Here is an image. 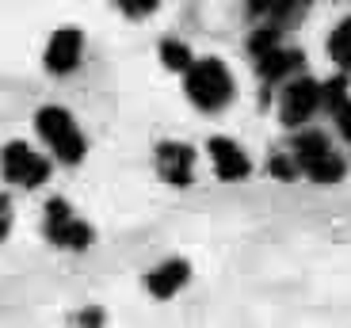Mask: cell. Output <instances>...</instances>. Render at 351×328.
I'll use <instances>...</instances> for the list:
<instances>
[{
    "mask_svg": "<svg viewBox=\"0 0 351 328\" xmlns=\"http://www.w3.org/2000/svg\"><path fill=\"white\" fill-rule=\"evenodd\" d=\"M321 99H325L328 115L336 118L340 134H343V138H351V96H348V84H343V80L325 84V88H321Z\"/></svg>",
    "mask_w": 351,
    "mask_h": 328,
    "instance_id": "obj_12",
    "label": "cell"
},
{
    "mask_svg": "<svg viewBox=\"0 0 351 328\" xmlns=\"http://www.w3.org/2000/svg\"><path fill=\"white\" fill-rule=\"evenodd\" d=\"M160 58H165L168 69H187V65H191V50H187L184 42H176V38H168V42L160 46Z\"/></svg>",
    "mask_w": 351,
    "mask_h": 328,
    "instance_id": "obj_14",
    "label": "cell"
},
{
    "mask_svg": "<svg viewBox=\"0 0 351 328\" xmlns=\"http://www.w3.org/2000/svg\"><path fill=\"white\" fill-rule=\"evenodd\" d=\"M187 275H191V267H187L184 260H168L157 271H149L145 286H149V294H157V298H172V294L187 283Z\"/></svg>",
    "mask_w": 351,
    "mask_h": 328,
    "instance_id": "obj_11",
    "label": "cell"
},
{
    "mask_svg": "<svg viewBox=\"0 0 351 328\" xmlns=\"http://www.w3.org/2000/svg\"><path fill=\"white\" fill-rule=\"evenodd\" d=\"M184 73H187V96H191L195 107H202V111H218V107L229 103V96H233V80H229V69L218 62V58L191 62Z\"/></svg>",
    "mask_w": 351,
    "mask_h": 328,
    "instance_id": "obj_1",
    "label": "cell"
},
{
    "mask_svg": "<svg viewBox=\"0 0 351 328\" xmlns=\"http://www.w3.org/2000/svg\"><path fill=\"white\" fill-rule=\"evenodd\" d=\"M0 168H4V179H12V184H19V187H38V184H46V176H50L46 157H38V153L31 149V145H23V142L4 145Z\"/></svg>",
    "mask_w": 351,
    "mask_h": 328,
    "instance_id": "obj_4",
    "label": "cell"
},
{
    "mask_svg": "<svg viewBox=\"0 0 351 328\" xmlns=\"http://www.w3.org/2000/svg\"><path fill=\"white\" fill-rule=\"evenodd\" d=\"M12 233V199L0 195V240Z\"/></svg>",
    "mask_w": 351,
    "mask_h": 328,
    "instance_id": "obj_17",
    "label": "cell"
},
{
    "mask_svg": "<svg viewBox=\"0 0 351 328\" xmlns=\"http://www.w3.org/2000/svg\"><path fill=\"white\" fill-rule=\"evenodd\" d=\"M294 164H298V172L313 176L317 184H336V179H343V160L325 142V134H302L298 142H294Z\"/></svg>",
    "mask_w": 351,
    "mask_h": 328,
    "instance_id": "obj_3",
    "label": "cell"
},
{
    "mask_svg": "<svg viewBox=\"0 0 351 328\" xmlns=\"http://www.w3.org/2000/svg\"><path fill=\"white\" fill-rule=\"evenodd\" d=\"M35 126H38V134H43V142L58 153V160L77 164V160L84 157V134H80V126L73 123V115L65 107H43Z\"/></svg>",
    "mask_w": 351,
    "mask_h": 328,
    "instance_id": "obj_2",
    "label": "cell"
},
{
    "mask_svg": "<svg viewBox=\"0 0 351 328\" xmlns=\"http://www.w3.org/2000/svg\"><path fill=\"white\" fill-rule=\"evenodd\" d=\"M114 4H119L126 16H149V12H157V0H114Z\"/></svg>",
    "mask_w": 351,
    "mask_h": 328,
    "instance_id": "obj_15",
    "label": "cell"
},
{
    "mask_svg": "<svg viewBox=\"0 0 351 328\" xmlns=\"http://www.w3.org/2000/svg\"><path fill=\"white\" fill-rule=\"evenodd\" d=\"M256 69H260L263 80H282L290 73L302 69V53L298 50H282V46H271V50L256 53Z\"/></svg>",
    "mask_w": 351,
    "mask_h": 328,
    "instance_id": "obj_10",
    "label": "cell"
},
{
    "mask_svg": "<svg viewBox=\"0 0 351 328\" xmlns=\"http://www.w3.org/2000/svg\"><path fill=\"white\" fill-rule=\"evenodd\" d=\"M210 157H214V172L218 179H245L248 176V157L237 142H229V138H210Z\"/></svg>",
    "mask_w": 351,
    "mask_h": 328,
    "instance_id": "obj_9",
    "label": "cell"
},
{
    "mask_svg": "<svg viewBox=\"0 0 351 328\" xmlns=\"http://www.w3.org/2000/svg\"><path fill=\"white\" fill-rule=\"evenodd\" d=\"M80 50H84V35L77 27H62L46 46V69L50 73H73L80 65Z\"/></svg>",
    "mask_w": 351,
    "mask_h": 328,
    "instance_id": "obj_7",
    "label": "cell"
},
{
    "mask_svg": "<svg viewBox=\"0 0 351 328\" xmlns=\"http://www.w3.org/2000/svg\"><path fill=\"white\" fill-rule=\"evenodd\" d=\"M267 168H271L275 176H279V179H290V176H298V164H294V160H287V157H271V160H267Z\"/></svg>",
    "mask_w": 351,
    "mask_h": 328,
    "instance_id": "obj_16",
    "label": "cell"
},
{
    "mask_svg": "<svg viewBox=\"0 0 351 328\" xmlns=\"http://www.w3.org/2000/svg\"><path fill=\"white\" fill-rule=\"evenodd\" d=\"M157 168L168 184H191V168H195V153L184 142H160L157 145Z\"/></svg>",
    "mask_w": 351,
    "mask_h": 328,
    "instance_id": "obj_8",
    "label": "cell"
},
{
    "mask_svg": "<svg viewBox=\"0 0 351 328\" xmlns=\"http://www.w3.org/2000/svg\"><path fill=\"white\" fill-rule=\"evenodd\" d=\"M321 103V84L309 77H294L282 92V123L287 126H302Z\"/></svg>",
    "mask_w": 351,
    "mask_h": 328,
    "instance_id": "obj_6",
    "label": "cell"
},
{
    "mask_svg": "<svg viewBox=\"0 0 351 328\" xmlns=\"http://www.w3.org/2000/svg\"><path fill=\"white\" fill-rule=\"evenodd\" d=\"M46 237L53 244H62V249H88L92 244V225L80 222L69 210V203L53 199V203H46Z\"/></svg>",
    "mask_w": 351,
    "mask_h": 328,
    "instance_id": "obj_5",
    "label": "cell"
},
{
    "mask_svg": "<svg viewBox=\"0 0 351 328\" xmlns=\"http://www.w3.org/2000/svg\"><path fill=\"white\" fill-rule=\"evenodd\" d=\"M328 53H332L336 65L351 69V19H343V23L332 31V38H328Z\"/></svg>",
    "mask_w": 351,
    "mask_h": 328,
    "instance_id": "obj_13",
    "label": "cell"
}]
</instances>
